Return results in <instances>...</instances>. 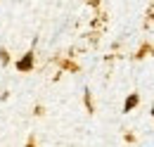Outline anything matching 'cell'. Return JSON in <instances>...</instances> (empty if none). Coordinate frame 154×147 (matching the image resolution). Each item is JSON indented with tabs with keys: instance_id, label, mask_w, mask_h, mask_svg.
Masks as SVG:
<instances>
[{
	"instance_id": "obj_3",
	"label": "cell",
	"mask_w": 154,
	"mask_h": 147,
	"mask_svg": "<svg viewBox=\"0 0 154 147\" xmlns=\"http://www.w3.org/2000/svg\"><path fill=\"white\" fill-rule=\"evenodd\" d=\"M85 105H88V109L93 111V100H90V92H85Z\"/></svg>"
},
{
	"instance_id": "obj_2",
	"label": "cell",
	"mask_w": 154,
	"mask_h": 147,
	"mask_svg": "<svg viewBox=\"0 0 154 147\" xmlns=\"http://www.w3.org/2000/svg\"><path fill=\"white\" fill-rule=\"evenodd\" d=\"M137 102H140L137 92H131V95L126 97V102H123V111H133L135 107H137Z\"/></svg>"
},
{
	"instance_id": "obj_1",
	"label": "cell",
	"mask_w": 154,
	"mask_h": 147,
	"mask_svg": "<svg viewBox=\"0 0 154 147\" xmlns=\"http://www.w3.org/2000/svg\"><path fill=\"white\" fill-rule=\"evenodd\" d=\"M17 69L19 71H31L33 69V52H26V55L21 57L19 62H17Z\"/></svg>"
},
{
	"instance_id": "obj_4",
	"label": "cell",
	"mask_w": 154,
	"mask_h": 147,
	"mask_svg": "<svg viewBox=\"0 0 154 147\" xmlns=\"http://www.w3.org/2000/svg\"><path fill=\"white\" fill-rule=\"evenodd\" d=\"M0 59H2V62H5V64H7V62H10V55H7V52H5V50H0Z\"/></svg>"
},
{
	"instance_id": "obj_5",
	"label": "cell",
	"mask_w": 154,
	"mask_h": 147,
	"mask_svg": "<svg viewBox=\"0 0 154 147\" xmlns=\"http://www.w3.org/2000/svg\"><path fill=\"white\" fill-rule=\"evenodd\" d=\"M152 116H154V107H152Z\"/></svg>"
}]
</instances>
